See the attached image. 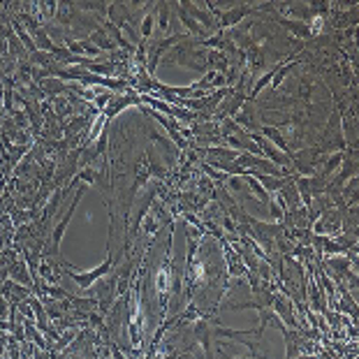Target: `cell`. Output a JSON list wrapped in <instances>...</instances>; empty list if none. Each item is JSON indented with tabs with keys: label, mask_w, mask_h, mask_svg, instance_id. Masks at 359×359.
Segmentation results:
<instances>
[{
	"label": "cell",
	"mask_w": 359,
	"mask_h": 359,
	"mask_svg": "<svg viewBox=\"0 0 359 359\" xmlns=\"http://www.w3.org/2000/svg\"><path fill=\"white\" fill-rule=\"evenodd\" d=\"M109 269H111V255H107V260H104L100 267H95L93 271H72V269H67V276H70L79 287H90L95 281H100Z\"/></svg>",
	"instance_id": "6da1fadb"
},
{
	"label": "cell",
	"mask_w": 359,
	"mask_h": 359,
	"mask_svg": "<svg viewBox=\"0 0 359 359\" xmlns=\"http://www.w3.org/2000/svg\"><path fill=\"white\" fill-rule=\"evenodd\" d=\"M271 306L276 308L274 313L281 317V322L285 324L287 329H297V327H299V322H297V317H294V313H292V304H290V299H287L285 294H274Z\"/></svg>",
	"instance_id": "7a4b0ae2"
},
{
	"label": "cell",
	"mask_w": 359,
	"mask_h": 359,
	"mask_svg": "<svg viewBox=\"0 0 359 359\" xmlns=\"http://www.w3.org/2000/svg\"><path fill=\"white\" fill-rule=\"evenodd\" d=\"M253 10L248 5H241V7H229V10H225V12L220 14V28H232V26H236L241 21V19L246 17V14H251Z\"/></svg>",
	"instance_id": "3957f363"
},
{
	"label": "cell",
	"mask_w": 359,
	"mask_h": 359,
	"mask_svg": "<svg viewBox=\"0 0 359 359\" xmlns=\"http://www.w3.org/2000/svg\"><path fill=\"white\" fill-rule=\"evenodd\" d=\"M195 338L202 343L206 359H213V357H211V329H209V322H206V317L197 320V324H195Z\"/></svg>",
	"instance_id": "277c9868"
},
{
	"label": "cell",
	"mask_w": 359,
	"mask_h": 359,
	"mask_svg": "<svg viewBox=\"0 0 359 359\" xmlns=\"http://www.w3.org/2000/svg\"><path fill=\"white\" fill-rule=\"evenodd\" d=\"M81 195H84V188H79V192H77V197H74V202H72V206H70V211H67V215L60 220V225L54 229V239H51V244H54V248L58 251V244H60V239H63V232H65V227H67V222H70V218H72V213H74V209H77V202L81 199Z\"/></svg>",
	"instance_id": "5b68a950"
},
{
	"label": "cell",
	"mask_w": 359,
	"mask_h": 359,
	"mask_svg": "<svg viewBox=\"0 0 359 359\" xmlns=\"http://www.w3.org/2000/svg\"><path fill=\"white\" fill-rule=\"evenodd\" d=\"M204 153H209L211 160H222V162H234L236 158L241 156L239 151L227 149V146H209V149L204 151Z\"/></svg>",
	"instance_id": "8992f818"
},
{
	"label": "cell",
	"mask_w": 359,
	"mask_h": 359,
	"mask_svg": "<svg viewBox=\"0 0 359 359\" xmlns=\"http://www.w3.org/2000/svg\"><path fill=\"white\" fill-rule=\"evenodd\" d=\"M281 26H285L290 33H294V35H299V37L313 35V33H311V26L304 24V21H294V19H281Z\"/></svg>",
	"instance_id": "52a82bcc"
},
{
	"label": "cell",
	"mask_w": 359,
	"mask_h": 359,
	"mask_svg": "<svg viewBox=\"0 0 359 359\" xmlns=\"http://www.w3.org/2000/svg\"><path fill=\"white\" fill-rule=\"evenodd\" d=\"M241 179L246 181V183H248V186H251V190L255 192V197L260 199V204H269V199H271V195L267 190H264L262 186H260L258 181L253 179V176H248V174H241Z\"/></svg>",
	"instance_id": "ba28073f"
},
{
	"label": "cell",
	"mask_w": 359,
	"mask_h": 359,
	"mask_svg": "<svg viewBox=\"0 0 359 359\" xmlns=\"http://www.w3.org/2000/svg\"><path fill=\"white\" fill-rule=\"evenodd\" d=\"M341 162H343V153H334V156H329V160H327V165H324V167H322V172H320V176H322V179H327V176H329V174L334 172V169L338 167Z\"/></svg>",
	"instance_id": "9c48e42d"
},
{
	"label": "cell",
	"mask_w": 359,
	"mask_h": 359,
	"mask_svg": "<svg viewBox=\"0 0 359 359\" xmlns=\"http://www.w3.org/2000/svg\"><path fill=\"white\" fill-rule=\"evenodd\" d=\"M181 21H183V24H186V28L190 30V33H195V35H206V30H204L202 26H199L192 17H188V14L183 12V10H181Z\"/></svg>",
	"instance_id": "30bf717a"
},
{
	"label": "cell",
	"mask_w": 359,
	"mask_h": 359,
	"mask_svg": "<svg viewBox=\"0 0 359 359\" xmlns=\"http://www.w3.org/2000/svg\"><path fill=\"white\" fill-rule=\"evenodd\" d=\"M204 172L209 174V179H213V181H215V183H218V186H220V183H227V179H229L227 174H222V172H218V169H215V167H211L209 162H204Z\"/></svg>",
	"instance_id": "8fae6325"
},
{
	"label": "cell",
	"mask_w": 359,
	"mask_h": 359,
	"mask_svg": "<svg viewBox=\"0 0 359 359\" xmlns=\"http://www.w3.org/2000/svg\"><path fill=\"white\" fill-rule=\"evenodd\" d=\"M227 186L232 188L234 192H244V190H246L244 179H241V176H229V179H227Z\"/></svg>",
	"instance_id": "7c38bea8"
},
{
	"label": "cell",
	"mask_w": 359,
	"mask_h": 359,
	"mask_svg": "<svg viewBox=\"0 0 359 359\" xmlns=\"http://www.w3.org/2000/svg\"><path fill=\"white\" fill-rule=\"evenodd\" d=\"M142 35L144 37H151L153 35V17H144V21H142Z\"/></svg>",
	"instance_id": "4fadbf2b"
},
{
	"label": "cell",
	"mask_w": 359,
	"mask_h": 359,
	"mask_svg": "<svg viewBox=\"0 0 359 359\" xmlns=\"http://www.w3.org/2000/svg\"><path fill=\"white\" fill-rule=\"evenodd\" d=\"M167 24H169L167 5H160V28H162V30H167Z\"/></svg>",
	"instance_id": "5bb4252c"
}]
</instances>
